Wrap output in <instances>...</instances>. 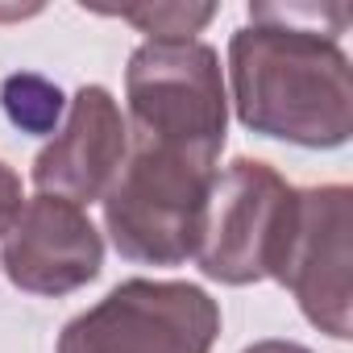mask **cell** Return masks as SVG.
I'll return each instance as SVG.
<instances>
[{
  "mask_svg": "<svg viewBox=\"0 0 353 353\" xmlns=\"http://www.w3.org/2000/svg\"><path fill=\"white\" fill-rule=\"evenodd\" d=\"M233 104L241 125L312 150L353 133V75L324 26H303L295 5H254L229 46Z\"/></svg>",
  "mask_w": 353,
  "mask_h": 353,
  "instance_id": "1",
  "label": "cell"
},
{
  "mask_svg": "<svg viewBox=\"0 0 353 353\" xmlns=\"http://www.w3.org/2000/svg\"><path fill=\"white\" fill-rule=\"evenodd\" d=\"M212 188V154L133 137L117 179L104 192V225L112 245L145 266H179L196 258Z\"/></svg>",
  "mask_w": 353,
  "mask_h": 353,
  "instance_id": "2",
  "label": "cell"
},
{
  "mask_svg": "<svg viewBox=\"0 0 353 353\" xmlns=\"http://www.w3.org/2000/svg\"><path fill=\"white\" fill-rule=\"evenodd\" d=\"M299 216V192L287 188L266 162L237 158L208 200V221L200 237V270L216 283L245 287L262 279H279L291 233Z\"/></svg>",
  "mask_w": 353,
  "mask_h": 353,
  "instance_id": "3",
  "label": "cell"
},
{
  "mask_svg": "<svg viewBox=\"0 0 353 353\" xmlns=\"http://www.w3.org/2000/svg\"><path fill=\"white\" fill-rule=\"evenodd\" d=\"M133 137L188 145L221 158L225 150V79L204 42H145L125 71Z\"/></svg>",
  "mask_w": 353,
  "mask_h": 353,
  "instance_id": "4",
  "label": "cell"
},
{
  "mask_svg": "<svg viewBox=\"0 0 353 353\" xmlns=\"http://www.w3.org/2000/svg\"><path fill=\"white\" fill-rule=\"evenodd\" d=\"M216 332L221 307L208 291L129 279L63 328L59 353H212Z\"/></svg>",
  "mask_w": 353,
  "mask_h": 353,
  "instance_id": "5",
  "label": "cell"
},
{
  "mask_svg": "<svg viewBox=\"0 0 353 353\" xmlns=\"http://www.w3.org/2000/svg\"><path fill=\"white\" fill-rule=\"evenodd\" d=\"M349 221H353L349 188L332 183L299 192L291 250L279 270V283L291 287L303 316L336 341L349 336Z\"/></svg>",
  "mask_w": 353,
  "mask_h": 353,
  "instance_id": "6",
  "label": "cell"
},
{
  "mask_svg": "<svg viewBox=\"0 0 353 353\" xmlns=\"http://www.w3.org/2000/svg\"><path fill=\"white\" fill-rule=\"evenodd\" d=\"M104 241L83 208L38 196L21 204L13 229L5 233V274L34 295H67L100 274Z\"/></svg>",
  "mask_w": 353,
  "mask_h": 353,
  "instance_id": "7",
  "label": "cell"
},
{
  "mask_svg": "<svg viewBox=\"0 0 353 353\" xmlns=\"http://www.w3.org/2000/svg\"><path fill=\"white\" fill-rule=\"evenodd\" d=\"M129 154V125L104 88H79L63 133L34 158V183L75 208L104 200L108 183Z\"/></svg>",
  "mask_w": 353,
  "mask_h": 353,
  "instance_id": "8",
  "label": "cell"
},
{
  "mask_svg": "<svg viewBox=\"0 0 353 353\" xmlns=\"http://www.w3.org/2000/svg\"><path fill=\"white\" fill-rule=\"evenodd\" d=\"M5 112L26 133H50L63 117V92L42 75H9L5 79Z\"/></svg>",
  "mask_w": 353,
  "mask_h": 353,
  "instance_id": "9",
  "label": "cell"
},
{
  "mask_svg": "<svg viewBox=\"0 0 353 353\" xmlns=\"http://www.w3.org/2000/svg\"><path fill=\"white\" fill-rule=\"evenodd\" d=\"M108 17H121L150 34V42H192L212 17L216 5H145V9H104Z\"/></svg>",
  "mask_w": 353,
  "mask_h": 353,
  "instance_id": "10",
  "label": "cell"
},
{
  "mask_svg": "<svg viewBox=\"0 0 353 353\" xmlns=\"http://www.w3.org/2000/svg\"><path fill=\"white\" fill-rule=\"evenodd\" d=\"M17 212H21V179L0 162V237L13 229Z\"/></svg>",
  "mask_w": 353,
  "mask_h": 353,
  "instance_id": "11",
  "label": "cell"
},
{
  "mask_svg": "<svg viewBox=\"0 0 353 353\" xmlns=\"http://www.w3.org/2000/svg\"><path fill=\"white\" fill-rule=\"evenodd\" d=\"M245 353H312V349L291 345V341H258V345H250Z\"/></svg>",
  "mask_w": 353,
  "mask_h": 353,
  "instance_id": "12",
  "label": "cell"
}]
</instances>
